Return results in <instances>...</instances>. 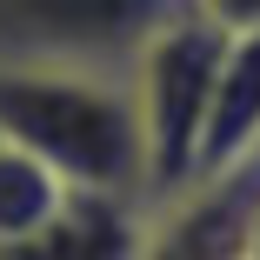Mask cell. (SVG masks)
<instances>
[{
  "label": "cell",
  "instance_id": "6da1fadb",
  "mask_svg": "<svg viewBox=\"0 0 260 260\" xmlns=\"http://www.w3.org/2000/svg\"><path fill=\"white\" fill-rule=\"evenodd\" d=\"M0 140L34 153L67 193H114L147 207V140L127 74H0Z\"/></svg>",
  "mask_w": 260,
  "mask_h": 260
},
{
  "label": "cell",
  "instance_id": "7a4b0ae2",
  "mask_svg": "<svg viewBox=\"0 0 260 260\" xmlns=\"http://www.w3.org/2000/svg\"><path fill=\"white\" fill-rule=\"evenodd\" d=\"M220 60H227V34L207 27L200 14H180L127 67L140 140H147V207L153 214L193 187V160H200V134H207Z\"/></svg>",
  "mask_w": 260,
  "mask_h": 260
},
{
  "label": "cell",
  "instance_id": "3957f363",
  "mask_svg": "<svg viewBox=\"0 0 260 260\" xmlns=\"http://www.w3.org/2000/svg\"><path fill=\"white\" fill-rule=\"evenodd\" d=\"M180 14H193V0H0V74H127Z\"/></svg>",
  "mask_w": 260,
  "mask_h": 260
},
{
  "label": "cell",
  "instance_id": "277c9868",
  "mask_svg": "<svg viewBox=\"0 0 260 260\" xmlns=\"http://www.w3.org/2000/svg\"><path fill=\"white\" fill-rule=\"evenodd\" d=\"M153 214L114 193H67L40 234L0 247V260H147Z\"/></svg>",
  "mask_w": 260,
  "mask_h": 260
},
{
  "label": "cell",
  "instance_id": "5b68a950",
  "mask_svg": "<svg viewBox=\"0 0 260 260\" xmlns=\"http://www.w3.org/2000/svg\"><path fill=\"white\" fill-rule=\"evenodd\" d=\"M247 153H260V34L227 40L214 107H207V134H200V160H193V187L240 167Z\"/></svg>",
  "mask_w": 260,
  "mask_h": 260
},
{
  "label": "cell",
  "instance_id": "8992f818",
  "mask_svg": "<svg viewBox=\"0 0 260 260\" xmlns=\"http://www.w3.org/2000/svg\"><path fill=\"white\" fill-rule=\"evenodd\" d=\"M60 200H67V187L47 174L34 153H20V147L0 140V247L40 234L47 220L60 214Z\"/></svg>",
  "mask_w": 260,
  "mask_h": 260
},
{
  "label": "cell",
  "instance_id": "52a82bcc",
  "mask_svg": "<svg viewBox=\"0 0 260 260\" xmlns=\"http://www.w3.org/2000/svg\"><path fill=\"white\" fill-rule=\"evenodd\" d=\"M193 14L207 27H220L227 40L234 34H260V0H193Z\"/></svg>",
  "mask_w": 260,
  "mask_h": 260
}]
</instances>
